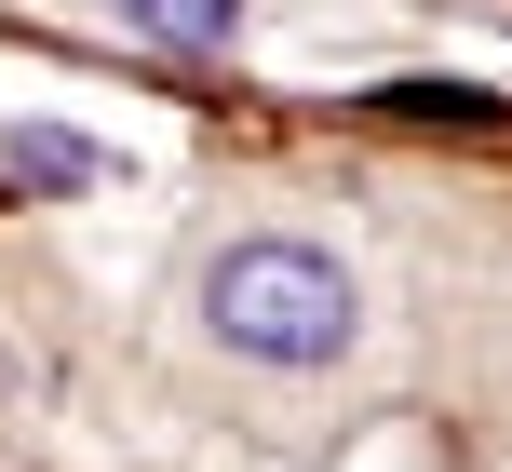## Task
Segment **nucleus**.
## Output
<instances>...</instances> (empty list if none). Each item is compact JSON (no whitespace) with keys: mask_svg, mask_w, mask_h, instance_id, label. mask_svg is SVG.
I'll return each mask as SVG.
<instances>
[{"mask_svg":"<svg viewBox=\"0 0 512 472\" xmlns=\"http://www.w3.org/2000/svg\"><path fill=\"white\" fill-rule=\"evenodd\" d=\"M378 108H405V122H499L486 95H459V81H391Z\"/></svg>","mask_w":512,"mask_h":472,"instance_id":"20e7f679","label":"nucleus"},{"mask_svg":"<svg viewBox=\"0 0 512 472\" xmlns=\"http://www.w3.org/2000/svg\"><path fill=\"white\" fill-rule=\"evenodd\" d=\"M122 27H149V41H176V54H230L243 41V0H108Z\"/></svg>","mask_w":512,"mask_h":472,"instance_id":"f03ea898","label":"nucleus"},{"mask_svg":"<svg viewBox=\"0 0 512 472\" xmlns=\"http://www.w3.org/2000/svg\"><path fill=\"white\" fill-rule=\"evenodd\" d=\"M14 176H27V189H95L108 149H81V135H14Z\"/></svg>","mask_w":512,"mask_h":472,"instance_id":"7ed1b4c3","label":"nucleus"},{"mask_svg":"<svg viewBox=\"0 0 512 472\" xmlns=\"http://www.w3.org/2000/svg\"><path fill=\"white\" fill-rule=\"evenodd\" d=\"M203 324L243 365H337L351 351V270L324 243H230L203 270Z\"/></svg>","mask_w":512,"mask_h":472,"instance_id":"f257e3e1","label":"nucleus"}]
</instances>
